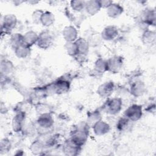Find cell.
<instances>
[{
  "label": "cell",
  "instance_id": "obj_23",
  "mask_svg": "<svg viewBox=\"0 0 156 156\" xmlns=\"http://www.w3.org/2000/svg\"><path fill=\"white\" fill-rule=\"evenodd\" d=\"M94 71L99 74H103L105 71H108L107 60L102 58L98 59L94 63Z\"/></svg>",
  "mask_w": 156,
  "mask_h": 156
},
{
  "label": "cell",
  "instance_id": "obj_1",
  "mask_svg": "<svg viewBox=\"0 0 156 156\" xmlns=\"http://www.w3.org/2000/svg\"><path fill=\"white\" fill-rule=\"evenodd\" d=\"M88 127L87 122H80L71 132L70 138L79 146H83L88 138Z\"/></svg>",
  "mask_w": 156,
  "mask_h": 156
},
{
  "label": "cell",
  "instance_id": "obj_21",
  "mask_svg": "<svg viewBox=\"0 0 156 156\" xmlns=\"http://www.w3.org/2000/svg\"><path fill=\"white\" fill-rule=\"evenodd\" d=\"M76 44L78 55H86L88 52V42L82 38H79L75 41Z\"/></svg>",
  "mask_w": 156,
  "mask_h": 156
},
{
  "label": "cell",
  "instance_id": "obj_13",
  "mask_svg": "<svg viewBox=\"0 0 156 156\" xmlns=\"http://www.w3.org/2000/svg\"><path fill=\"white\" fill-rule=\"evenodd\" d=\"M62 35L66 42H74L77 40V32L74 27L69 26L63 29Z\"/></svg>",
  "mask_w": 156,
  "mask_h": 156
},
{
  "label": "cell",
  "instance_id": "obj_16",
  "mask_svg": "<svg viewBox=\"0 0 156 156\" xmlns=\"http://www.w3.org/2000/svg\"><path fill=\"white\" fill-rule=\"evenodd\" d=\"M142 20L147 25L155 26V11L154 9H147L143 12Z\"/></svg>",
  "mask_w": 156,
  "mask_h": 156
},
{
  "label": "cell",
  "instance_id": "obj_5",
  "mask_svg": "<svg viewBox=\"0 0 156 156\" xmlns=\"http://www.w3.org/2000/svg\"><path fill=\"white\" fill-rule=\"evenodd\" d=\"M81 146L75 143L71 138L66 140L63 146V152L67 155H76L79 154Z\"/></svg>",
  "mask_w": 156,
  "mask_h": 156
},
{
  "label": "cell",
  "instance_id": "obj_24",
  "mask_svg": "<svg viewBox=\"0 0 156 156\" xmlns=\"http://www.w3.org/2000/svg\"><path fill=\"white\" fill-rule=\"evenodd\" d=\"M54 22V15L48 11L44 12L41 18L40 23L44 26H49L52 25Z\"/></svg>",
  "mask_w": 156,
  "mask_h": 156
},
{
  "label": "cell",
  "instance_id": "obj_19",
  "mask_svg": "<svg viewBox=\"0 0 156 156\" xmlns=\"http://www.w3.org/2000/svg\"><path fill=\"white\" fill-rule=\"evenodd\" d=\"M38 35L34 31H29L23 35V42L26 45L31 47L34 44L37 43Z\"/></svg>",
  "mask_w": 156,
  "mask_h": 156
},
{
  "label": "cell",
  "instance_id": "obj_4",
  "mask_svg": "<svg viewBox=\"0 0 156 156\" xmlns=\"http://www.w3.org/2000/svg\"><path fill=\"white\" fill-rule=\"evenodd\" d=\"M108 71L112 73H117L122 68L123 58L121 56H113L107 60Z\"/></svg>",
  "mask_w": 156,
  "mask_h": 156
},
{
  "label": "cell",
  "instance_id": "obj_15",
  "mask_svg": "<svg viewBox=\"0 0 156 156\" xmlns=\"http://www.w3.org/2000/svg\"><path fill=\"white\" fill-rule=\"evenodd\" d=\"M92 127L94 133L98 136L104 135L108 133L110 130L109 125L102 120L96 122Z\"/></svg>",
  "mask_w": 156,
  "mask_h": 156
},
{
  "label": "cell",
  "instance_id": "obj_33",
  "mask_svg": "<svg viewBox=\"0 0 156 156\" xmlns=\"http://www.w3.org/2000/svg\"><path fill=\"white\" fill-rule=\"evenodd\" d=\"M43 12H44L41 10H37L35 12H34V13L32 14V19H33V21L34 23H40L41 16H42Z\"/></svg>",
  "mask_w": 156,
  "mask_h": 156
},
{
  "label": "cell",
  "instance_id": "obj_17",
  "mask_svg": "<svg viewBox=\"0 0 156 156\" xmlns=\"http://www.w3.org/2000/svg\"><path fill=\"white\" fill-rule=\"evenodd\" d=\"M101 9L99 1L91 0L85 1V7L87 12L90 15H94Z\"/></svg>",
  "mask_w": 156,
  "mask_h": 156
},
{
  "label": "cell",
  "instance_id": "obj_29",
  "mask_svg": "<svg viewBox=\"0 0 156 156\" xmlns=\"http://www.w3.org/2000/svg\"><path fill=\"white\" fill-rule=\"evenodd\" d=\"M130 122V121L129 119L124 116L118 120L116 124V128L120 132L125 131L129 127Z\"/></svg>",
  "mask_w": 156,
  "mask_h": 156
},
{
  "label": "cell",
  "instance_id": "obj_28",
  "mask_svg": "<svg viewBox=\"0 0 156 156\" xmlns=\"http://www.w3.org/2000/svg\"><path fill=\"white\" fill-rule=\"evenodd\" d=\"M65 49L67 53L73 57L78 55V51L75 41L74 42H67L65 45Z\"/></svg>",
  "mask_w": 156,
  "mask_h": 156
},
{
  "label": "cell",
  "instance_id": "obj_20",
  "mask_svg": "<svg viewBox=\"0 0 156 156\" xmlns=\"http://www.w3.org/2000/svg\"><path fill=\"white\" fill-rule=\"evenodd\" d=\"M29 46L26 45L25 43H23L20 45H19L18 47H16L15 49V55L18 57L21 58H23L26 57L27 56L29 55V54L30 52V49Z\"/></svg>",
  "mask_w": 156,
  "mask_h": 156
},
{
  "label": "cell",
  "instance_id": "obj_9",
  "mask_svg": "<svg viewBox=\"0 0 156 156\" xmlns=\"http://www.w3.org/2000/svg\"><path fill=\"white\" fill-rule=\"evenodd\" d=\"M115 85L113 82H106L101 84L97 90V93L103 98H107L113 93Z\"/></svg>",
  "mask_w": 156,
  "mask_h": 156
},
{
  "label": "cell",
  "instance_id": "obj_7",
  "mask_svg": "<svg viewBox=\"0 0 156 156\" xmlns=\"http://www.w3.org/2000/svg\"><path fill=\"white\" fill-rule=\"evenodd\" d=\"M37 122L41 130H48L52 127L54 119L49 113H45L40 115Z\"/></svg>",
  "mask_w": 156,
  "mask_h": 156
},
{
  "label": "cell",
  "instance_id": "obj_3",
  "mask_svg": "<svg viewBox=\"0 0 156 156\" xmlns=\"http://www.w3.org/2000/svg\"><path fill=\"white\" fill-rule=\"evenodd\" d=\"M143 115L142 107L140 105L133 104L129 106L124 112V116L130 121L139 120Z\"/></svg>",
  "mask_w": 156,
  "mask_h": 156
},
{
  "label": "cell",
  "instance_id": "obj_32",
  "mask_svg": "<svg viewBox=\"0 0 156 156\" xmlns=\"http://www.w3.org/2000/svg\"><path fill=\"white\" fill-rule=\"evenodd\" d=\"M11 148V144L10 141L7 139L4 138L1 140L0 144V151L1 153H6L9 151Z\"/></svg>",
  "mask_w": 156,
  "mask_h": 156
},
{
  "label": "cell",
  "instance_id": "obj_26",
  "mask_svg": "<svg viewBox=\"0 0 156 156\" xmlns=\"http://www.w3.org/2000/svg\"><path fill=\"white\" fill-rule=\"evenodd\" d=\"M101 120V115L99 112L93 111L89 112L87 115V124L89 126H93L96 122Z\"/></svg>",
  "mask_w": 156,
  "mask_h": 156
},
{
  "label": "cell",
  "instance_id": "obj_12",
  "mask_svg": "<svg viewBox=\"0 0 156 156\" xmlns=\"http://www.w3.org/2000/svg\"><path fill=\"white\" fill-rule=\"evenodd\" d=\"M118 34V30L117 27L115 26L110 25L105 27L103 29L101 33V36L104 40L110 41L115 39Z\"/></svg>",
  "mask_w": 156,
  "mask_h": 156
},
{
  "label": "cell",
  "instance_id": "obj_6",
  "mask_svg": "<svg viewBox=\"0 0 156 156\" xmlns=\"http://www.w3.org/2000/svg\"><path fill=\"white\" fill-rule=\"evenodd\" d=\"M17 23L16 17L13 14H7L4 16L1 23V31L10 32L16 26Z\"/></svg>",
  "mask_w": 156,
  "mask_h": 156
},
{
  "label": "cell",
  "instance_id": "obj_22",
  "mask_svg": "<svg viewBox=\"0 0 156 156\" xmlns=\"http://www.w3.org/2000/svg\"><path fill=\"white\" fill-rule=\"evenodd\" d=\"M142 41L146 44H154L155 41V33L154 31L146 30L142 35Z\"/></svg>",
  "mask_w": 156,
  "mask_h": 156
},
{
  "label": "cell",
  "instance_id": "obj_8",
  "mask_svg": "<svg viewBox=\"0 0 156 156\" xmlns=\"http://www.w3.org/2000/svg\"><path fill=\"white\" fill-rule=\"evenodd\" d=\"M52 40L51 35L48 32L43 31L38 35L37 44L39 48L46 49L52 44Z\"/></svg>",
  "mask_w": 156,
  "mask_h": 156
},
{
  "label": "cell",
  "instance_id": "obj_11",
  "mask_svg": "<svg viewBox=\"0 0 156 156\" xmlns=\"http://www.w3.org/2000/svg\"><path fill=\"white\" fill-rule=\"evenodd\" d=\"M26 114L24 112H18L13 117L12 120V129L14 132H18L23 129L24 121H25Z\"/></svg>",
  "mask_w": 156,
  "mask_h": 156
},
{
  "label": "cell",
  "instance_id": "obj_34",
  "mask_svg": "<svg viewBox=\"0 0 156 156\" xmlns=\"http://www.w3.org/2000/svg\"><path fill=\"white\" fill-rule=\"evenodd\" d=\"M99 3L101 8L102 7V8L107 9L113 3V1H108V0H102V1H99Z\"/></svg>",
  "mask_w": 156,
  "mask_h": 156
},
{
  "label": "cell",
  "instance_id": "obj_2",
  "mask_svg": "<svg viewBox=\"0 0 156 156\" xmlns=\"http://www.w3.org/2000/svg\"><path fill=\"white\" fill-rule=\"evenodd\" d=\"M122 101L121 99L115 98L107 99L102 105V110L110 115H116L121 110Z\"/></svg>",
  "mask_w": 156,
  "mask_h": 156
},
{
  "label": "cell",
  "instance_id": "obj_18",
  "mask_svg": "<svg viewBox=\"0 0 156 156\" xmlns=\"http://www.w3.org/2000/svg\"><path fill=\"white\" fill-rule=\"evenodd\" d=\"M123 12V8L119 4L112 3L107 10V13L108 16L116 18L120 16Z\"/></svg>",
  "mask_w": 156,
  "mask_h": 156
},
{
  "label": "cell",
  "instance_id": "obj_14",
  "mask_svg": "<svg viewBox=\"0 0 156 156\" xmlns=\"http://www.w3.org/2000/svg\"><path fill=\"white\" fill-rule=\"evenodd\" d=\"M145 85L141 80H138L133 82L130 85V93L135 97L142 96L145 91Z\"/></svg>",
  "mask_w": 156,
  "mask_h": 156
},
{
  "label": "cell",
  "instance_id": "obj_27",
  "mask_svg": "<svg viewBox=\"0 0 156 156\" xmlns=\"http://www.w3.org/2000/svg\"><path fill=\"white\" fill-rule=\"evenodd\" d=\"M23 43H24L23 35L20 34H14L10 38V44L14 49Z\"/></svg>",
  "mask_w": 156,
  "mask_h": 156
},
{
  "label": "cell",
  "instance_id": "obj_10",
  "mask_svg": "<svg viewBox=\"0 0 156 156\" xmlns=\"http://www.w3.org/2000/svg\"><path fill=\"white\" fill-rule=\"evenodd\" d=\"M70 87L69 82L66 79H59L52 84V90L57 94L66 93Z\"/></svg>",
  "mask_w": 156,
  "mask_h": 156
},
{
  "label": "cell",
  "instance_id": "obj_31",
  "mask_svg": "<svg viewBox=\"0 0 156 156\" xmlns=\"http://www.w3.org/2000/svg\"><path fill=\"white\" fill-rule=\"evenodd\" d=\"M43 147H44V145L38 141H36L34 142L31 145L30 150L34 154H35V155L41 154V152L43 151Z\"/></svg>",
  "mask_w": 156,
  "mask_h": 156
},
{
  "label": "cell",
  "instance_id": "obj_30",
  "mask_svg": "<svg viewBox=\"0 0 156 156\" xmlns=\"http://www.w3.org/2000/svg\"><path fill=\"white\" fill-rule=\"evenodd\" d=\"M70 5L73 10L76 12H81L85 7V1L75 0L70 2Z\"/></svg>",
  "mask_w": 156,
  "mask_h": 156
},
{
  "label": "cell",
  "instance_id": "obj_25",
  "mask_svg": "<svg viewBox=\"0 0 156 156\" xmlns=\"http://www.w3.org/2000/svg\"><path fill=\"white\" fill-rule=\"evenodd\" d=\"M14 66L12 63L7 60H4L1 61V72L2 74L7 75L10 74L13 70Z\"/></svg>",
  "mask_w": 156,
  "mask_h": 156
}]
</instances>
